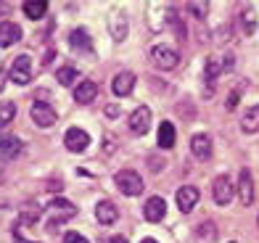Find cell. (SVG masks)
<instances>
[{"label": "cell", "mask_w": 259, "mask_h": 243, "mask_svg": "<svg viewBox=\"0 0 259 243\" xmlns=\"http://www.w3.org/2000/svg\"><path fill=\"white\" fill-rule=\"evenodd\" d=\"M175 124L172 122H161L159 127V135H156V140H159V148H164V151H169V148H175Z\"/></svg>", "instance_id": "20"}, {"label": "cell", "mask_w": 259, "mask_h": 243, "mask_svg": "<svg viewBox=\"0 0 259 243\" xmlns=\"http://www.w3.org/2000/svg\"><path fill=\"white\" fill-rule=\"evenodd\" d=\"M29 117H32V122L37 124L40 130H48V127H53V124H56V119H58L53 106H48V103H37V101L32 103Z\"/></svg>", "instance_id": "6"}, {"label": "cell", "mask_w": 259, "mask_h": 243, "mask_svg": "<svg viewBox=\"0 0 259 243\" xmlns=\"http://www.w3.org/2000/svg\"><path fill=\"white\" fill-rule=\"evenodd\" d=\"M185 8L191 11L196 19H204L209 14V3H196V0H191V3H185Z\"/></svg>", "instance_id": "28"}, {"label": "cell", "mask_w": 259, "mask_h": 243, "mask_svg": "<svg viewBox=\"0 0 259 243\" xmlns=\"http://www.w3.org/2000/svg\"><path fill=\"white\" fill-rule=\"evenodd\" d=\"M51 222H48V230H56L61 222H66V219H72L77 214V206L72 201H66V199H56L51 201Z\"/></svg>", "instance_id": "3"}, {"label": "cell", "mask_w": 259, "mask_h": 243, "mask_svg": "<svg viewBox=\"0 0 259 243\" xmlns=\"http://www.w3.org/2000/svg\"><path fill=\"white\" fill-rule=\"evenodd\" d=\"M21 219H24V222H37V219H40V209H37V206H34V209L27 206V209L21 212Z\"/></svg>", "instance_id": "29"}, {"label": "cell", "mask_w": 259, "mask_h": 243, "mask_svg": "<svg viewBox=\"0 0 259 243\" xmlns=\"http://www.w3.org/2000/svg\"><path fill=\"white\" fill-rule=\"evenodd\" d=\"M235 190L238 188L230 182L228 175H220V177H214V182H211V196H214V204H220V206H228L233 201Z\"/></svg>", "instance_id": "5"}, {"label": "cell", "mask_w": 259, "mask_h": 243, "mask_svg": "<svg viewBox=\"0 0 259 243\" xmlns=\"http://www.w3.org/2000/svg\"><path fill=\"white\" fill-rule=\"evenodd\" d=\"M133 90H135V74H133V72L114 74V79H111V92H114L116 98H124V95H130Z\"/></svg>", "instance_id": "10"}, {"label": "cell", "mask_w": 259, "mask_h": 243, "mask_svg": "<svg viewBox=\"0 0 259 243\" xmlns=\"http://www.w3.org/2000/svg\"><path fill=\"white\" fill-rule=\"evenodd\" d=\"M180 61V56L175 48H169V45H154L151 48V64H154L156 69H161V72H169V69H175Z\"/></svg>", "instance_id": "2"}, {"label": "cell", "mask_w": 259, "mask_h": 243, "mask_svg": "<svg viewBox=\"0 0 259 243\" xmlns=\"http://www.w3.org/2000/svg\"><path fill=\"white\" fill-rule=\"evenodd\" d=\"M214 238H217L214 222H201V225H196V240H198V243H211Z\"/></svg>", "instance_id": "25"}, {"label": "cell", "mask_w": 259, "mask_h": 243, "mask_svg": "<svg viewBox=\"0 0 259 243\" xmlns=\"http://www.w3.org/2000/svg\"><path fill=\"white\" fill-rule=\"evenodd\" d=\"M220 72H222L220 59H214V56H211V59L206 61V66H204V82L209 85V92H206V95H211V92H214V79H217Z\"/></svg>", "instance_id": "21"}, {"label": "cell", "mask_w": 259, "mask_h": 243, "mask_svg": "<svg viewBox=\"0 0 259 243\" xmlns=\"http://www.w3.org/2000/svg\"><path fill=\"white\" fill-rule=\"evenodd\" d=\"M241 27H243L246 34H254L256 32V11L251 6L241 8Z\"/></svg>", "instance_id": "24"}, {"label": "cell", "mask_w": 259, "mask_h": 243, "mask_svg": "<svg viewBox=\"0 0 259 243\" xmlns=\"http://www.w3.org/2000/svg\"><path fill=\"white\" fill-rule=\"evenodd\" d=\"M56 79H58L61 85H74V82H77V69H72V66H61V69L56 72Z\"/></svg>", "instance_id": "26"}, {"label": "cell", "mask_w": 259, "mask_h": 243, "mask_svg": "<svg viewBox=\"0 0 259 243\" xmlns=\"http://www.w3.org/2000/svg\"><path fill=\"white\" fill-rule=\"evenodd\" d=\"M114 185L119 188V193L124 196H140L143 193V177L135 169H122L114 175Z\"/></svg>", "instance_id": "1"}, {"label": "cell", "mask_w": 259, "mask_h": 243, "mask_svg": "<svg viewBox=\"0 0 259 243\" xmlns=\"http://www.w3.org/2000/svg\"><path fill=\"white\" fill-rule=\"evenodd\" d=\"M235 106H238V92H233V95H230V98H228V109H230V111H233V109H235Z\"/></svg>", "instance_id": "31"}, {"label": "cell", "mask_w": 259, "mask_h": 243, "mask_svg": "<svg viewBox=\"0 0 259 243\" xmlns=\"http://www.w3.org/2000/svg\"><path fill=\"white\" fill-rule=\"evenodd\" d=\"M127 32H130V27H127V16L124 14H114L109 16V34L116 40V42H122V40H127Z\"/></svg>", "instance_id": "15"}, {"label": "cell", "mask_w": 259, "mask_h": 243, "mask_svg": "<svg viewBox=\"0 0 259 243\" xmlns=\"http://www.w3.org/2000/svg\"><path fill=\"white\" fill-rule=\"evenodd\" d=\"M64 243H88V238H85V235H79L77 230H69V233L64 235Z\"/></svg>", "instance_id": "30"}, {"label": "cell", "mask_w": 259, "mask_h": 243, "mask_svg": "<svg viewBox=\"0 0 259 243\" xmlns=\"http://www.w3.org/2000/svg\"><path fill=\"white\" fill-rule=\"evenodd\" d=\"M241 130H243V132H249V135L259 132V103H254V106L246 109L243 119H241Z\"/></svg>", "instance_id": "19"}, {"label": "cell", "mask_w": 259, "mask_h": 243, "mask_svg": "<svg viewBox=\"0 0 259 243\" xmlns=\"http://www.w3.org/2000/svg\"><path fill=\"white\" fill-rule=\"evenodd\" d=\"M21 11H24V16H27V19L37 21V19L45 16V11H48V3H45V0H29V3L21 6Z\"/></svg>", "instance_id": "22"}, {"label": "cell", "mask_w": 259, "mask_h": 243, "mask_svg": "<svg viewBox=\"0 0 259 243\" xmlns=\"http://www.w3.org/2000/svg\"><path fill=\"white\" fill-rule=\"evenodd\" d=\"M116 217H119V209H116L111 201H101L96 206V219H98L101 225H114Z\"/></svg>", "instance_id": "18"}, {"label": "cell", "mask_w": 259, "mask_h": 243, "mask_svg": "<svg viewBox=\"0 0 259 243\" xmlns=\"http://www.w3.org/2000/svg\"><path fill=\"white\" fill-rule=\"evenodd\" d=\"M191 154L196 159H201V161L211 156V137L206 132H198V135L191 137Z\"/></svg>", "instance_id": "14"}, {"label": "cell", "mask_w": 259, "mask_h": 243, "mask_svg": "<svg viewBox=\"0 0 259 243\" xmlns=\"http://www.w3.org/2000/svg\"><path fill=\"white\" fill-rule=\"evenodd\" d=\"M198 199H201V193H198V188H193V185H183V188L178 190V196H175L178 209H180L183 214H191L193 206L198 204Z\"/></svg>", "instance_id": "9"}, {"label": "cell", "mask_w": 259, "mask_h": 243, "mask_svg": "<svg viewBox=\"0 0 259 243\" xmlns=\"http://www.w3.org/2000/svg\"><path fill=\"white\" fill-rule=\"evenodd\" d=\"M64 145H66V151H72V154H82V151H88V145H90V135L85 130H79V127H72V130H66V135H64Z\"/></svg>", "instance_id": "7"}, {"label": "cell", "mask_w": 259, "mask_h": 243, "mask_svg": "<svg viewBox=\"0 0 259 243\" xmlns=\"http://www.w3.org/2000/svg\"><path fill=\"white\" fill-rule=\"evenodd\" d=\"M21 154V140L19 137H0V156L3 159H14Z\"/></svg>", "instance_id": "23"}, {"label": "cell", "mask_w": 259, "mask_h": 243, "mask_svg": "<svg viewBox=\"0 0 259 243\" xmlns=\"http://www.w3.org/2000/svg\"><path fill=\"white\" fill-rule=\"evenodd\" d=\"M130 132L133 135H146L151 130V109L148 106H138L133 114H130Z\"/></svg>", "instance_id": "8"}, {"label": "cell", "mask_w": 259, "mask_h": 243, "mask_svg": "<svg viewBox=\"0 0 259 243\" xmlns=\"http://www.w3.org/2000/svg\"><path fill=\"white\" fill-rule=\"evenodd\" d=\"M140 243H159V240H156V238H143Z\"/></svg>", "instance_id": "35"}, {"label": "cell", "mask_w": 259, "mask_h": 243, "mask_svg": "<svg viewBox=\"0 0 259 243\" xmlns=\"http://www.w3.org/2000/svg\"><path fill=\"white\" fill-rule=\"evenodd\" d=\"M238 199L243 206L254 204V177L249 169H241V177H238Z\"/></svg>", "instance_id": "12"}, {"label": "cell", "mask_w": 259, "mask_h": 243, "mask_svg": "<svg viewBox=\"0 0 259 243\" xmlns=\"http://www.w3.org/2000/svg\"><path fill=\"white\" fill-rule=\"evenodd\" d=\"M3 87H6V74H3V69H0V92H3Z\"/></svg>", "instance_id": "34"}, {"label": "cell", "mask_w": 259, "mask_h": 243, "mask_svg": "<svg viewBox=\"0 0 259 243\" xmlns=\"http://www.w3.org/2000/svg\"><path fill=\"white\" fill-rule=\"evenodd\" d=\"M16 117V103H0V127L11 124Z\"/></svg>", "instance_id": "27"}, {"label": "cell", "mask_w": 259, "mask_h": 243, "mask_svg": "<svg viewBox=\"0 0 259 243\" xmlns=\"http://www.w3.org/2000/svg\"><path fill=\"white\" fill-rule=\"evenodd\" d=\"M11 82L14 85H29L32 82V59L29 56H19V59H14V64H11Z\"/></svg>", "instance_id": "4"}, {"label": "cell", "mask_w": 259, "mask_h": 243, "mask_svg": "<svg viewBox=\"0 0 259 243\" xmlns=\"http://www.w3.org/2000/svg\"><path fill=\"white\" fill-rule=\"evenodd\" d=\"M164 214H167V204H164L161 196H151V199L146 201L143 206V217L148 219V222H161Z\"/></svg>", "instance_id": "11"}, {"label": "cell", "mask_w": 259, "mask_h": 243, "mask_svg": "<svg viewBox=\"0 0 259 243\" xmlns=\"http://www.w3.org/2000/svg\"><path fill=\"white\" fill-rule=\"evenodd\" d=\"M109 243H130V240H127V238H124V235H114V238H111V240H109Z\"/></svg>", "instance_id": "33"}, {"label": "cell", "mask_w": 259, "mask_h": 243, "mask_svg": "<svg viewBox=\"0 0 259 243\" xmlns=\"http://www.w3.org/2000/svg\"><path fill=\"white\" fill-rule=\"evenodd\" d=\"M69 45L79 53H93V40L85 29H72L69 32Z\"/></svg>", "instance_id": "16"}, {"label": "cell", "mask_w": 259, "mask_h": 243, "mask_svg": "<svg viewBox=\"0 0 259 243\" xmlns=\"http://www.w3.org/2000/svg\"><path fill=\"white\" fill-rule=\"evenodd\" d=\"M96 95H98V85L93 82V79H82V82H77V87H74V101L77 103H90Z\"/></svg>", "instance_id": "17"}, {"label": "cell", "mask_w": 259, "mask_h": 243, "mask_svg": "<svg viewBox=\"0 0 259 243\" xmlns=\"http://www.w3.org/2000/svg\"><path fill=\"white\" fill-rule=\"evenodd\" d=\"M106 114H109V117H116V114H119V109H116L114 103H111V106H106Z\"/></svg>", "instance_id": "32"}, {"label": "cell", "mask_w": 259, "mask_h": 243, "mask_svg": "<svg viewBox=\"0 0 259 243\" xmlns=\"http://www.w3.org/2000/svg\"><path fill=\"white\" fill-rule=\"evenodd\" d=\"M21 40V27L14 21H0V48H11Z\"/></svg>", "instance_id": "13"}]
</instances>
